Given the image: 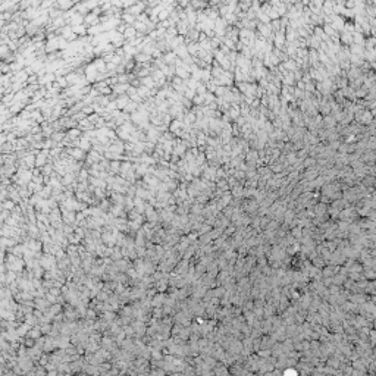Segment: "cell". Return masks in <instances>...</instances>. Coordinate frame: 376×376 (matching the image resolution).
Here are the masks:
<instances>
[{"instance_id": "cell-1", "label": "cell", "mask_w": 376, "mask_h": 376, "mask_svg": "<svg viewBox=\"0 0 376 376\" xmlns=\"http://www.w3.org/2000/svg\"><path fill=\"white\" fill-rule=\"evenodd\" d=\"M314 165H317V160L314 157H306L303 160V168H306V169L314 168Z\"/></svg>"}, {"instance_id": "cell-3", "label": "cell", "mask_w": 376, "mask_h": 376, "mask_svg": "<svg viewBox=\"0 0 376 376\" xmlns=\"http://www.w3.org/2000/svg\"><path fill=\"white\" fill-rule=\"evenodd\" d=\"M181 128H182V122H181V121H175V122L172 124V128L171 129H172V132H178L179 134L181 132Z\"/></svg>"}, {"instance_id": "cell-2", "label": "cell", "mask_w": 376, "mask_h": 376, "mask_svg": "<svg viewBox=\"0 0 376 376\" xmlns=\"http://www.w3.org/2000/svg\"><path fill=\"white\" fill-rule=\"evenodd\" d=\"M341 43L345 46H351L353 44V34L348 32H342L341 34Z\"/></svg>"}, {"instance_id": "cell-4", "label": "cell", "mask_w": 376, "mask_h": 376, "mask_svg": "<svg viewBox=\"0 0 376 376\" xmlns=\"http://www.w3.org/2000/svg\"><path fill=\"white\" fill-rule=\"evenodd\" d=\"M190 5L194 6V7H204L206 3H203V2H193V3H190Z\"/></svg>"}]
</instances>
